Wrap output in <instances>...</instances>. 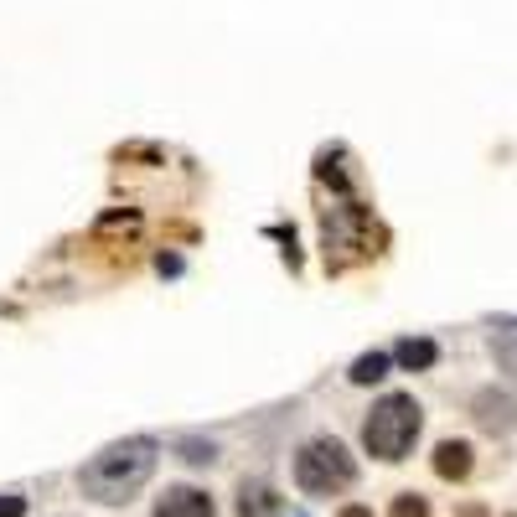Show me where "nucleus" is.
I'll return each instance as SVG.
<instances>
[{"label":"nucleus","instance_id":"f257e3e1","mask_svg":"<svg viewBox=\"0 0 517 517\" xmlns=\"http://www.w3.org/2000/svg\"><path fill=\"white\" fill-rule=\"evenodd\" d=\"M156 471V445L150 440H119L109 450H99L94 461L78 471V486L94 502H130L140 486Z\"/></svg>","mask_w":517,"mask_h":517},{"label":"nucleus","instance_id":"f03ea898","mask_svg":"<svg viewBox=\"0 0 517 517\" xmlns=\"http://www.w3.org/2000/svg\"><path fill=\"white\" fill-rule=\"evenodd\" d=\"M321 223H326V264H331V269H347L352 259L378 254V228H373V212L362 207L352 192H347L337 207H321Z\"/></svg>","mask_w":517,"mask_h":517},{"label":"nucleus","instance_id":"7ed1b4c3","mask_svg":"<svg viewBox=\"0 0 517 517\" xmlns=\"http://www.w3.org/2000/svg\"><path fill=\"white\" fill-rule=\"evenodd\" d=\"M419 424H424V414L409 393H388L368 414V424H362V445H368L378 461H404L409 445L419 440Z\"/></svg>","mask_w":517,"mask_h":517},{"label":"nucleus","instance_id":"20e7f679","mask_svg":"<svg viewBox=\"0 0 517 517\" xmlns=\"http://www.w3.org/2000/svg\"><path fill=\"white\" fill-rule=\"evenodd\" d=\"M357 466H352V455L342 440H331V435H316L311 445H300L295 455V486L300 492H311V497H331V492H342V486H352Z\"/></svg>","mask_w":517,"mask_h":517},{"label":"nucleus","instance_id":"39448f33","mask_svg":"<svg viewBox=\"0 0 517 517\" xmlns=\"http://www.w3.org/2000/svg\"><path fill=\"white\" fill-rule=\"evenodd\" d=\"M156 517H218V507H212V497L197 492V486H171L156 502Z\"/></svg>","mask_w":517,"mask_h":517},{"label":"nucleus","instance_id":"423d86ee","mask_svg":"<svg viewBox=\"0 0 517 517\" xmlns=\"http://www.w3.org/2000/svg\"><path fill=\"white\" fill-rule=\"evenodd\" d=\"M476 424H481V430H492V435H507L517 424V404L507 399V393L486 388V393H476Z\"/></svg>","mask_w":517,"mask_h":517},{"label":"nucleus","instance_id":"0eeeda50","mask_svg":"<svg viewBox=\"0 0 517 517\" xmlns=\"http://www.w3.org/2000/svg\"><path fill=\"white\" fill-rule=\"evenodd\" d=\"M285 502L275 486H264V481H243V492H238V517H280Z\"/></svg>","mask_w":517,"mask_h":517},{"label":"nucleus","instance_id":"6e6552de","mask_svg":"<svg viewBox=\"0 0 517 517\" xmlns=\"http://www.w3.org/2000/svg\"><path fill=\"white\" fill-rule=\"evenodd\" d=\"M435 476L440 481H466L471 476V445L466 440H440L435 445Z\"/></svg>","mask_w":517,"mask_h":517},{"label":"nucleus","instance_id":"1a4fd4ad","mask_svg":"<svg viewBox=\"0 0 517 517\" xmlns=\"http://www.w3.org/2000/svg\"><path fill=\"white\" fill-rule=\"evenodd\" d=\"M393 357L404 362L409 373H419V368H435V357H440V347L430 342V337H404L399 347H393Z\"/></svg>","mask_w":517,"mask_h":517},{"label":"nucleus","instance_id":"9d476101","mask_svg":"<svg viewBox=\"0 0 517 517\" xmlns=\"http://www.w3.org/2000/svg\"><path fill=\"white\" fill-rule=\"evenodd\" d=\"M383 373H388V352H368L352 362V383H378Z\"/></svg>","mask_w":517,"mask_h":517},{"label":"nucleus","instance_id":"9b49d317","mask_svg":"<svg viewBox=\"0 0 517 517\" xmlns=\"http://www.w3.org/2000/svg\"><path fill=\"white\" fill-rule=\"evenodd\" d=\"M388 517H430V502H424L419 492H399L393 497V512Z\"/></svg>","mask_w":517,"mask_h":517},{"label":"nucleus","instance_id":"f8f14e48","mask_svg":"<svg viewBox=\"0 0 517 517\" xmlns=\"http://www.w3.org/2000/svg\"><path fill=\"white\" fill-rule=\"evenodd\" d=\"M181 450H187L181 461H192V466H207V461H212V445H202V440H187Z\"/></svg>","mask_w":517,"mask_h":517},{"label":"nucleus","instance_id":"ddd939ff","mask_svg":"<svg viewBox=\"0 0 517 517\" xmlns=\"http://www.w3.org/2000/svg\"><path fill=\"white\" fill-rule=\"evenodd\" d=\"M0 517H26V497L6 492V497H0Z\"/></svg>","mask_w":517,"mask_h":517},{"label":"nucleus","instance_id":"4468645a","mask_svg":"<svg viewBox=\"0 0 517 517\" xmlns=\"http://www.w3.org/2000/svg\"><path fill=\"white\" fill-rule=\"evenodd\" d=\"M337 517H373V507H362V502H352V507H342Z\"/></svg>","mask_w":517,"mask_h":517},{"label":"nucleus","instance_id":"2eb2a0df","mask_svg":"<svg viewBox=\"0 0 517 517\" xmlns=\"http://www.w3.org/2000/svg\"><path fill=\"white\" fill-rule=\"evenodd\" d=\"M461 517H486V512H481V507H466V512H461Z\"/></svg>","mask_w":517,"mask_h":517},{"label":"nucleus","instance_id":"dca6fc26","mask_svg":"<svg viewBox=\"0 0 517 517\" xmlns=\"http://www.w3.org/2000/svg\"><path fill=\"white\" fill-rule=\"evenodd\" d=\"M512 517H517V512H512Z\"/></svg>","mask_w":517,"mask_h":517}]
</instances>
